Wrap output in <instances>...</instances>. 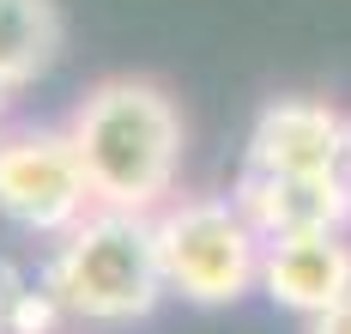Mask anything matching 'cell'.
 <instances>
[{"label":"cell","instance_id":"6","mask_svg":"<svg viewBox=\"0 0 351 334\" xmlns=\"http://www.w3.org/2000/svg\"><path fill=\"white\" fill-rule=\"evenodd\" d=\"M237 207L248 225L273 237H303V231H346L351 225V183L346 170L327 177H279V170H237Z\"/></svg>","mask_w":351,"mask_h":334},{"label":"cell","instance_id":"5","mask_svg":"<svg viewBox=\"0 0 351 334\" xmlns=\"http://www.w3.org/2000/svg\"><path fill=\"white\" fill-rule=\"evenodd\" d=\"M346 146H351V115L333 98L291 91V98H273L254 115L248 146H243V170L327 177V170H346Z\"/></svg>","mask_w":351,"mask_h":334},{"label":"cell","instance_id":"2","mask_svg":"<svg viewBox=\"0 0 351 334\" xmlns=\"http://www.w3.org/2000/svg\"><path fill=\"white\" fill-rule=\"evenodd\" d=\"M43 292L55 298L61 316L91 322V329H134V322H145L170 298L152 213L91 207L73 231L55 237V249L43 261Z\"/></svg>","mask_w":351,"mask_h":334},{"label":"cell","instance_id":"10","mask_svg":"<svg viewBox=\"0 0 351 334\" xmlns=\"http://www.w3.org/2000/svg\"><path fill=\"white\" fill-rule=\"evenodd\" d=\"M6 104H12V91H0V128H6Z\"/></svg>","mask_w":351,"mask_h":334},{"label":"cell","instance_id":"1","mask_svg":"<svg viewBox=\"0 0 351 334\" xmlns=\"http://www.w3.org/2000/svg\"><path fill=\"white\" fill-rule=\"evenodd\" d=\"M73 152L91 177L97 207L158 213L182 183V110L158 79H97L67 115Z\"/></svg>","mask_w":351,"mask_h":334},{"label":"cell","instance_id":"3","mask_svg":"<svg viewBox=\"0 0 351 334\" xmlns=\"http://www.w3.org/2000/svg\"><path fill=\"white\" fill-rule=\"evenodd\" d=\"M158 261L170 298L194 310H230L261 292V249L267 237L248 225L237 194H170L158 213Z\"/></svg>","mask_w":351,"mask_h":334},{"label":"cell","instance_id":"4","mask_svg":"<svg viewBox=\"0 0 351 334\" xmlns=\"http://www.w3.org/2000/svg\"><path fill=\"white\" fill-rule=\"evenodd\" d=\"M97 207L67 128H0V219L61 237Z\"/></svg>","mask_w":351,"mask_h":334},{"label":"cell","instance_id":"9","mask_svg":"<svg viewBox=\"0 0 351 334\" xmlns=\"http://www.w3.org/2000/svg\"><path fill=\"white\" fill-rule=\"evenodd\" d=\"M303 334H351V292L339 298V304H327L321 316H309V322H303Z\"/></svg>","mask_w":351,"mask_h":334},{"label":"cell","instance_id":"7","mask_svg":"<svg viewBox=\"0 0 351 334\" xmlns=\"http://www.w3.org/2000/svg\"><path fill=\"white\" fill-rule=\"evenodd\" d=\"M261 292L291 316H321L351 292V237L346 231H303L273 237L261 249Z\"/></svg>","mask_w":351,"mask_h":334},{"label":"cell","instance_id":"12","mask_svg":"<svg viewBox=\"0 0 351 334\" xmlns=\"http://www.w3.org/2000/svg\"><path fill=\"white\" fill-rule=\"evenodd\" d=\"M0 334H6V329H0Z\"/></svg>","mask_w":351,"mask_h":334},{"label":"cell","instance_id":"11","mask_svg":"<svg viewBox=\"0 0 351 334\" xmlns=\"http://www.w3.org/2000/svg\"><path fill=\"white\" fill-rule=\"evenodd\" d=\"M346 183H351V146H346Z\"/></svg>","mask_w":351,"mask_h":334},{"label":"cell","instance_id":"8","mask_svg":"<svg viewBox=\"0 0 351 334\" xmlns=\"http://www.w3.org/2000/svg\"><path fill=\"white\" fill-rule=\"evenodd\" d=\"M67 49L61 0H0V91H25Z\"/></svg>","mask_w":351,"mask_h":334}]
</instances>
